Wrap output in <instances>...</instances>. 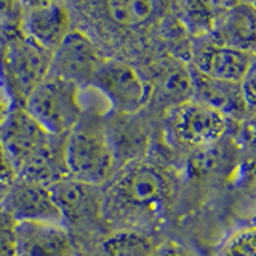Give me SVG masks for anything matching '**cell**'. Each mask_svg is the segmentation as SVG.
<instances>
[{
	"instance_id": "obj_1",
	"label": "cell",
	"mask_w": 256,
	"mask_h": 256,
	"mask_svg": "<svg viewBox=\"0 0 256 256\" xmlns=\"http://www.w3.org/2000/svg\"><path fill=\"white\" fill-rule=\"evenodd\" d=\"M174 200V176L148 157L122 166L102 186L104 221L109 232L134 230L152 236L168 218Z\"/></svg>"
},
{
	"instance_id": "obj_24",
	"label": "cell",
	"mask_w": 256,
	"mask_h": 256,
	"mask_svg": "<svg viewBox=\"0 0 256 256\" xmlns=\"http://www.w3.org/2000/svg\"><path fill=\"white\" fill-rule=\"evenodd\" d=\"M240 86H242V94L246 104V109L250 112V116L253 117L254 112V68L250 69V72L245 76V78L240 82Z\"/></svg>"
},
{
	"instance_id": "obj_8",
	"label": "cell",
	"mask_w": 256,
	"mask_h": 256,
	"mask_svg": "<svg viewBox=\"0 0 256 256\" xmlns=\"http://www.w3.org/2000/svg\"><path fill=\"white\" fill-rule=\"evenodd\" d=\"M166 125L181 146L204 149L218 142L229 130L230 120L221 112L196 100H189L166 112Z\"/></svg>"
},
{
	"instance_id": "obj_19",
	"label": "cell",
	"mask_w": 256,
	"mask_h": 256,
	"mask_svg": "<svg viewBox=\"0 0 256 256\" xmlns=\"http://www.w3.org/2000/svg\"><path fill=\"white\" fill-rule=\"evenodd\" d=\"M228 4H205V2H176L168 4L170 12L190 38L210 36L220 14Z\"/></svg>"
},
{
	"instance_id": "obj_5",
	"label": "cell",
	"mask_w": 256,
	"mask_h": 256,
	"mask_svg": "<svg viewBox=\"0 0 256 256\" xmlns=\"http://www.w3.org/2000/svg\"><path fill=\"white\" fill-rule=\"evenodd\" d=\"M52 53L13 30L0 52V77L14 101L13 108H22L28 96L50 74Z\"/></svg>"
},
{
	"instance_id": "obj_4",
	"label": "cell",
	"mask_w": 256,
	"mask_h": 256,
	"mask_svg": "<svg viewBox=\"0 0 256 256\" xmlns=\"http://www.w3.org/2000/svg\"><path fill=\"white\" fill-rule=\"evenodd\" d=\"M64 162L72 180L104 186L116 173L114 157L108 142L102 114L93 109L70 128L64 138Z\"/></svg>"
},
{
	"instance_id": "obj_16",
	"label": "cell",
	"mask_w": 256,
	"mask_h": 256,
	"mask_svg": "<svg viewBox=\"0 0 256 256\" xmlns=\"http://www.w3.org/2000/svg\"><path fill=\"white\" fill-rule=\"evenodd\" d=\"M14 256H77V248L61 224L16 222Z\"/></svg>"
},
{
	"instance_id": "obj_20",
	"label": "cell",
	"mask_w": 256,
	"mask_h": 256,
	"mask_svg": "<svg viewBox=\"0 0 256 256\" xmlns=\"http://www.w3.org/2000/svg\"><path fill=\"white\" fill-rule=\"evenodd\" d=\"M156 245L154 237L142 232L112 230L88 252V256H152Z\"/></svg>"
},
{
	"instance_id": "obj_25",
	"label": "cell",
	"mask_w": 256,
	"mask_h": 256,
	"mask_svg": "<svg viewBox=\"0 0 256 256\" xmlns=\"http://www.w3.org/2000/svg\"><path fill=\"white\" fill-rule=\"evenodd\" d=\"M8 189H10V184H5V182L0 181V206H2L4 200L8 194Z\"/></svg>"
},
{
	"instance_id": "obj_7",
	"label": "cell",
	"mask_w": 256,
	"mask_h": 256,
	"mask_svg": "<svg viewBox=\"0 0 256 256\" xmlns=\"http://www.w3.org/2000/svg\"><path fill=\"white\" fill-rule=\"evenodd\" d=\"M109 102V112L138 114L148 102V92L141 72L118 56H104L90 82Z\"/></svg>"
},
{
	"instance_id": "obj_17",
	"label": "cell",
	"mask_w": 256,
	"mask_h": 256,
	"mask_svg": "<svg viewBox=\"0 0 256 256\" xmlns=\"http://www.w3.org/2000/svg\"><path fill=\"white\" fill-rule=\"evenodd\" d=\"M189 69L192 77V100L216 109L229 120L245 122L246 117L252 118L250 112L246 109L240 84L206 77L194 70L190 66Z\"/></svg>"
},
{
	"instance_id": "obj_2",
	"label": "cell",
	"mask_w": 256,
	"mask_h": 256,
	"mask_svg": "<svg viewBox=\"0 0 256 256\" xmlns=\"http://www.w3.org/2000/svg\"><path fill=\"white\" fill-rule=\"evenodd\" d=\"M64 138L46 133L22 108H12L0 120V141L20 180L50 186L66 178Z\"/></svg>"
},
{
	"instance_id": "obj_11",
	"label": "cell",
	"mask_w": 256,
	"mask_h": 256,
	"mask_svg": "<svg viewBox=\"0 0 256 256\" xmlns=\"http://www.w3.org/2000/svg\"><path fill=\"white\" fill-rule=\"evenodd\" d=\"M188 64L206 77L240 84L254 68V54L216 44L205 36L192 38Z\"/></svg>"
},
{
	"instance_id": "obj_22",
	"label": "cell",
	"mask_w": 256,
	"mask_h": 256,
	"mask_svg": "<svg viewBox=\"0 0 256 256\" xmlns=\"http://www.w3.org/2000/svg\"><path fill=\"white\" fill-rule=\"evenodd\" d=\"M152 256H196L194 252L176 240H164L156 245Z\"/></svg>"
},
{
	"instance_id": "obj_23",
	"label": "cell",
	"mask_w": 256,
	"mask_h": 256,
	"mask_svg": "<svg viewBox=\"0 0 256 256\" xmlns=\"http://www.w3.org/2000/svg\"><path fill=\"white\" fill-rule=\"evenodd\" d=\"M16 180H18V174H16V170L12 164V160L8 157L2 141H0V181L12 186Z\"/></svg>"
},
{
	"instance_id": "obj_10",
	"label": "cell",
	"mask_w": 256,
	"mask_h": 256,
	"mask_svg": "<svg viewBox=\"0 0 256 256\" xmlns=\"http://www.w3.org/2000/svg\"><path fill=\"white\" fill-rule=\"evenodd\" d=\"M165 4L157 2H93V4H78L70 5L85 14L88 21L98 24V28L110 36L118 34H134L154 20L160 18L165 12Z\"/></svg>"
},
{
	"instance_id": "obj_6",
	"label": "cell",
	"mask_w": 256,
	"mask_h": 256,
	"mask_svg": "<svg viewBox=\"0 0 256 256\" xmlns=\"http://www.w3.org/2000/svg\"><path fill=\"white\" fill-rule=\"evenodd\" d=\"M80 92L82 90L69 80L48 76L28 96L22 109L46 133L64 136L84 116Z\"/></svg>"
},
{
	"instance_id": "obj_3",
	"label": "cell",
	"mask_w": 256,
	"mask_h": 256,
	"mask_svg": "<svg viewBox=\"0 0 256 256\" xmlns=\"http://www.w3.org/2000/svg\"><path fill=\"white\" fill-rule=\"evenodd\" d=\"M60 212L61 226L80 252H90L109 234L104 221L102 186L82 182L69 176L48 186Z\"/></svg>"
},
{
	"instance_id": "obj_9",
	"label": "cell",
	"mask_w": 256,
	"mask_h": 256,
	"mask_svg": "<svg viewBox=\"0 0 256 256\" xmlns=\"http://www.w3.org/2000/svg\"><path fill=\"white\" fill-rule=\"evenodd\" d=\"M142 76V74H141ZM148 92V104L168 110L192 100V77L189 64L174 56H160L149 62L146 77H142Z\"/></svg>"
},
{
	"instance_id": "obj_14",
	"label": "cell",
	"mask_w": 256,
	"mask_h": 256,
	"mask_svg": "<svg viewBox=\"0 0 256 256\" xmlns=\"http://www.w3.org/2000/svg\"><path fill=\"white\" fill-rule=\"evenodd\" d=\"M108 142L114 157L116 172L125 165L148 157L150 133L140 112L138 114H102Z\"/></svg>"
},
{
	"instance_id": "obj_21",
	"label": "cell",
	"mask_w": 256,
	"mask_h": 256,
	"mask_svg": "<svg viewBox=\"0 0 256 256\" xmlns=\"http://www.w3.org/2000/svg\"><path fill=\"white\" fill-rule=\"evenodd\" d=\"M218 256H256L254 228H240L224 240Z\"/></svg>"
},
{
	"instance_id": "obj_12",
	"label": "cell",
	"mask_w": 256,
	"mask_h": 256,
	"mask_svg": "<svg viewBox=\"0 0 256 256\" xmlns=\"http://www.w3.org/2000/svg\"><path fill=\"white\" fill-rule=\"evenodd\" d=\"M22 34L48 53H54L72 30L69 4L34 2L21 5Z\"/></svg>"
},
{
	"instance_id": "obj_13",
	"label": "cell",
	"mask_w": 256,
	"mask_h": 256,
	"mask_svg": "<svg viewBox=\"0 0 256 256\" xmlns=\"http://www.w3.org/2000/svg\"><path fill=\"white\" fill-rule=\"evenodd\" d=\"M104 60L101 48L84 30L72 29L70 34L52 54L50 74L76 84L80 90L90 86L93 74Z\"/></svg>"
},
{
	"instance_id": "obj_18",
	"label": "cell",
	"mask_w": 256,
	"mask_h": 256,
	"mask_svg": "<svg viewBox=\"0 0 256 256\" xmlns=\"http://www.w3.org/2000/svg\"><path fill=\"white\" fill-rule=\"evenodd\" d=\"M254 28L256 8L253 2L228 4L208 37L216 44L254 54Z\"/></svg>"
},
{
	"instance_id": "obj_15",
	"label": "cell",
	"mask_w": 256,
	"mask_h": 256,
	"mask_svg": "<svg viewBox=\"0 0 256 256\" xmlns=\"http://www.w3.org/2000/svg\"><path fill=\"white\" fill-rule=\"evenodd\" d=\"M0 208L16 222L61 224L60 212L50 189L40 182L18 178L8 189Z\"/></svg>"
}]
</instances>
